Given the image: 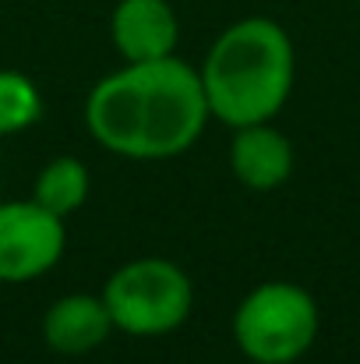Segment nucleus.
Returning a JSON list of instances; mask_svg holds the SVG:
<instances>
[{
	"label": "nucleus",
	"instance_id": "nucleus-1",
	"mask_svg": "<svg viewBox=\"0 0 360 364\" xmlns=\"http://www.w3.org/2000/svg\"><path fill=\"white\" fill-rule=\"evenodd\" d=\"M209 117L198 71L173 53L124 64L85 103L92 138L124 159H173L202 138Z\"/></svg>",
	"mask_w": 360,
	"mask_h": 364
},
{
	"label": "nucleus",
	"instance_id": "nucleus-2",
	"mask_svg": "<svg viewBox=\"0 0 360 364\" xmlns=\"http://www.w3.org/2000/svg\"><path fill=\"white\" fill-rule=\"evenodd\" d=\"M198 78L216 121L230 127L272 121L293 92V39L272 18H240L209 46Z\"/></svg>",
	"mask_w": 360,
	"mask_h": 364
},
{
	"label": "nucleus",
	"instance_id": "nucleus-3",
	"mask_svg": "<svg viewBox=\"0 0 360 364\" xmlns=\"http://www.w3.org/2000/svg\"><path fill=\"white\" fill-rule=\"evenodd\" d=\"M318 301L290 279L258 283L234 311V340L254 364H293L318 340Z\"/></svg>",
	"mask_w": 360,
	"mask_h": 364
},
{
	"label": "nucleus",
	"instance_id": "nucleus-4",
	"mask_svg": "<svg viewBox=\"0 0 360 364\" xmlns=\"http://www.w3.org/2000/svg\"><path fill=\"white\" fill-rule=\"evenodd\" d=\"M103 304L114 318V329L152 340L187 322L195 304V287L187 272L170 258H134L124 262L107 279Z\"/></svg>",
	"mask_w": 360,
	"mask_h": 364
},
{
	"label": "nucleus",
	"instance_id": "nucleus-5",
	"mask_svg": "<svg viewBox=\"0 0 360 364\" xmlns=\"http://www.w3.org/2000/svg\"><path fill=\"white\" fill-rule=\"evenodd\" d=\"M67 244L64 220L39 202H0V283H28L46 276Z\"/></svg>",
	"mask_w": 360,
	"mask_h": 364
},
{
	"label": "nucleus",
	"instance_id": "nucleus-6",
	"mask_svg": "<svg viewBox=\"0 0 360 364\" xmlns=\"http://www.w3.org/2000/svg\"><path fill=\"white\" fill-rule=\"evenodd\" d=\"M114 46L127 64L170 57L180 39V21L170 0H120L110 14Z\"/></svg>",
	"mask_w": 360,
	"mask_h": 364
},
{
	"label": "nucleus",
	"instance_id": "nucleus-7",
	"mask_svg": "<svg viewBox=\"0 0 360 364\" xmlns=\"http://www.w3.org/2000/svg\"><path fill=\"white\" fill-rule=\"evenodd\" d=\"M293 141L265 124H247L234 127V141H230V170L244 188L251 191H276L290 181L293 173Z\"/></svg>",
	"mask_w": 360,
	"mask_h": 364
},
{
	"label": "nucleus",
	"instance_id": "nucleus-8",
	"mask_svg": "<svg viewBox=\"0 0 360 364\" xmlns=\"http://www.w3.org/2000/svg\"><path fill=\"white\" fill-rule=\"evenodd\" d=\"M110 333L114 318L103 304V294H64L43 315V343L64 358H82L96 350L99 343H107Z\"/></svg>",
	"mask_w": 360,
	"mask_h": 364
},
{
	"label": "nucleus",
	"instance_id": "nucleus-9",
	"mask_svg": "<svg viewBox=\"0 0 360 364\" xmlns=\"http://www.w3.org/2000/svg\"><path fill=\"white\" fill-rule=\"evenodd\" d=\"M89 198V166L78 156H57L50 159L32 188V202H39L53 216H71Z\"/></svg>",
	"mask_w": 360,
	"mask_h": 364
},
{
	"label": "nucleus",
	"instance_id": "nucleus-10",
	"mask_svg": "<svg viewBox=\"0 0 360 364\" xmlns=\"http://www.w3.org/2000/svg\"><path fill=\"white\" fill-rule=\"evenodd\" d=\"M43 117V96L21 71H0V138L18 134Z\"/></svg>",
	"mask_w": 360,
	"mask_h": 364
},
{
	"label": "nucleus",
	"instance_id": "nucleus-11",
	"mask_svg": "<svg viewBox=\"0 0 360 364\" xmlns=\"http://www.w3.org/2000/svg\"><path fill=\"white\" fill-rule=\"evenodd\" d=\"M357 4H360V0H357Z\"/></svg>",
	"mask_w": 360,
	"mask_h": 364
}]
</instances>
